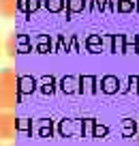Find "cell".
Returning a JSON list of instances; mask_svg holds the SVG:
<instances>
[{"mask_svg": "<svg viewBox=\"0 0 139 146\" xmlns=\"http://www.w3.org/2000/svg\"><path fill=\"white\" fill-rule=\"evenodd\" d=\"M19 101V78L13 69H0V110H15Z\"/></svg>", "mask_w": 139, "mask_h": 146, "instance_id": "6da1fadb", "label": "cell"}, {"mask_svg": "<svg viewBox=\"0 0 139 146\" xmlns=\"http://www.w3.org/2000/svg\"><path fill=\"white\" fill-rule=\"evenodd\" d=\"M15 131H17V118L13 110H0V142L13 140Z\"/></svg>", "mask_w": 139, "mask_h": 146, "instance_id": "7a4b0ae2", "label": "cell"}, {"mask_svg": "<svg viewBox=\"0 0 139 146\" xmlns=\"http://www.w3.org/2000/svg\"><path fill=\"white\" fill-rule=\"evenodd\" d=\"M19 9V0H0V17H13L15 11Z\"/></svg>", "mask_w": 139, "mask_h": 146, "instance_id": "3957f363", "label": "cell"}, {"mask_svg": "<svg viewBox=\"0 0 139 146\" xmlns=\"http://www.w3.org/2000/svg\"><path fill=\"white\" fill-rule=\"evenodd\" d=\"M45 5H47V9H51V11H60L62 9V0H47Z\"/></svg>", "mask_w": 139, "mask_h": 146, "instance_id": "277c9868", "label": "cell"}, {"mask_svg": "<svg viewBox=\"0 0 139 146\" xmlns=\"http://www.w3.org/2000/svg\"><path fill=\"white\" fill-rule=\"evenodd\" d=\"M71 9H81V2L79 0H71Z\"/></svg>", "mask_w": 139, "mask_h": 146, "instance_id": "5b68a950", "label": "cell"}, {"mask_svg": "<svg viewBox=\"0 0 139 146\" xmlns=\"http://www.w3.org/2000/svg\"><path fill=\"white\" fill-rule=\"evenodd\" d=\"M0 52H2V43H0Z\"/></svg>", "mask_w": 139, "mask_h": 146, "instance_id": "8992f818", "label": "cell"}]
</instances>
